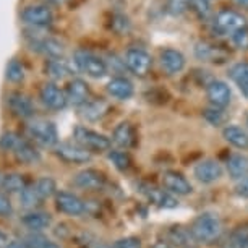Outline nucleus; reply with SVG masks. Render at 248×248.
I'll return each mask as SVG.
<instances>
[{
  "mask_svg": "<svg viewBox=\"0 0 248 248\" xmlns=\"http://www.w3.org/2000/svg\"><path fill=\"white\" fill-rule=\"evenodd\" d=\"M190 232L196 243H203V245H211L216 240H219L222 233V222L217 214L214 213H203L195 221L191 222Z\"/></svg>",
  "mask_w": 248,
  "mask_h": 248,
  "instance_id": "f257e3e1",
  "label": "nucleus"
},
{
  "mask_svg": "<svg viewBox=\"0 0 248 248\" xmlns=\"http://www.w3.org/2000/svg\"><path fill=\"white\" fill-rule=\"evenodd\" d=\"M26 133L31 141L44 148H55L59 141V132L54 122L47 119H32L26 125Z\"/></svg>",
  "mask_w": 248,
  "mask_h": 248,
  "instance_id": "f03ea898",
  "label": "nucleus"
},
{
  "mask_svg": "<svg viewBox=\"0 0 248 248\" xmlns=\"http://www.w3.org/2000/svg\"><path fill=\"white\" fill-rule=\"evenodd\" d=\"M73 137H75V141L78 144H81V146L88 149L90 153L110 151L112 140H109L106 135L96 132V130H93V128L78 125V127L73 130Z\"/></svg>",
  "mask_w": 248,
  "mask_h": 248,
  "instance_id": "7ed1b4c3",
  "label": "nucleus"
},
{
  "mask_svg": "<svg viewBox=\"0 0 248 248\" xmlns=\"http://www.w3.org/2000/svg\"><path fill=\"white\" fill-rule=\"evenodd\" d=\"M73 62L79 72L86 73L91 78H102L107 75V63L90 50L79 49L73 55Z\"/></svg>",
  "mask_w": 248,
  "mask_h": 248,
  "instance_id": "20e7f679",
  "label": "nucleus"
},
{
  "mask_svg": "<svg viewBox=\"0 0 248 248\" xmlns=\"http://www.w3.org/2000/svg\"><path fill=\"white\" fill-rule=\"evenodd\" d=\"M26 37H28V46H30V49L34 50V52L43 54L49 59L62 57L63 44L55 39V37H50L46 34H34V32H32V34H26Z\"/></svg>",
  "mask_w": 248,
  "mask_h": 248,
  "instance_id": "39448f33",
  "label": "nucleus"
},
{
  "mask_svg": "<svg viewBox=\"0 0 248 248\" xmlns=\"http://www.w3.org/2000/svg\"><path fill=\"white\" fill-rule=\"evenodd\" d=\"M54 149H55L54 151L55 156H57L60 161H63L67 164H75V166H78V164L90 162L93 159V153H90L88 149H85L77 141L75 143H72V141L59 143Z\"/></svg>",
  "mask_w": 248,
  "mask_h": 248,
  "instance_id": "423d86ee",
  "label": "nucleus"
},
{
  "mask_svg": "<svg viewBox=\"0 0 248 248\" xmlns=\"http://www.w3.org/2000/svg\"><path fill=\"white\" fill-rule=\"evenodd\" d=\"M124 62L130 72L138 78L146 77V75L151 72V67H153L151 55H149L144 49H138V47L128 49L127 54H125Z\"/></svg>",
  "mask_w": 248,
  "mask_h": 248,
  "instance_id": "0eeeda50",
  "label": "nucleus"
},
{
  "mask_svg": "<svg viewBox=\"0 0 248 248\" xmlns=\"http://www.w3.org/2000/svg\"><path fill=\"white\" fill-rule=\"evenodd\" d=\"M245 26H248L245 16L235 10H229V8L221 10L214 18V28L222 34H233Z\"/></svg>",
  "mask_w": 248,
  "mask_h": 248,
  "instance_id": "6e6552de",
  "label": "nucleus"
},
{
  "mask_svg": "<svg viewBox=\"0 0 248 248\" xmlns=\"http://www.w3.org/2000/svg\"><path fill=\"white\" fill-rule=\"evenodd\" d=\"M39 99L43 101V104L50 110H63L68 106L67 101V93L62 88H59L55 83H44L39 90Z\"/></svg>",
  "mask_w": 248,
  "mask_h": 248,
  "instance_id": "1a4fd4ad",
  "label": "nucleus"
},
{
  "mask_svg": "<svg viewBox=\"0 0 248 248\" xmlns=\"http://www.w3.org/2000/svg\"><path fill=\"white\" fill-rule=\"evenodd\" d=\"M8 109L18 119H32L34 115V104L31 97L21 91H13L7 96Z\"/></svg>",
  "mask_w": 248,
  "mask_h": 248,
  "instance_id": "9d476101",
  "label": "nucleus"
},
{
  "mask_svg": "<svg viewBox=\"0 0 248 248\" xmlns=\"http://www.w3.org/2000/svg\"><path fill=\"white\" fill-rule=\"evenodd\" d=\"M55 208L60 213L67 214V216L78 217L86 211V204L83 203L81 198H78L77 195L70 193V191H59L55 195Z\"/></svg>",
  "mask_w": 248,
  "mask_h": 248,
  "instance_id": "9b49d317",
  "label": "nucleus"
},
{
  "mask_svg": "<svg viewBox=\"0 0 248 248\" xmlns=\"http://www.w3.org/2000/svg\"><path fill=\"white\" fill-rule=\"evenodd\" d=\"M21 20L32 28H46L54 20V13L47 5H30L21 12Z\"/></svg>",
  "mask_w": 248,
  "mask_h": 248,
  "instance_id": "f8f14e48",
  "label": "nucleus"
},
{
  "mask_svg": "<svg viewBox=\"0 0 248 248\" xmlns=\"http://www.w3.org/2000/svg\"><path fill=\"white\" fill-rule=\"evenodd\" d=\"M206 96L208 101L211 102L214 107H227L232 101V91L226 81L221 79H211V81L206 85Z\"/></svg>",
  "mask_w": 248,
  "mask_h": 248,
  "instance_id": "ddd939ff",
  "label": "nucleus"
},
{
  "mask_svg": "<svg viewBox=\"0 0 248 248\" xmlns=\"http://www.w3.org/2000/svg\"><path fill=\"white\" fill-rule=\"evenodd\" d=\"M193 175L201 184L211 185L222 177V166L216 159H203V161L195 166Z\"/></svg>",
  "mask_w": 248,
  "mask_h": 248,
  "instance_id": "4468645a",
  "label": "nucleus"
},
{
  "mask_svg": "<svg viewBox=\"0 0 248 248\" xmlns=\"http://www.w3.org/2000/svg\"><path fill=\"white\" fill-rule=\"evenodd\" d=\"M161 182H162L164 188L169 191V193L177 195V196H186L193 191V186H191L190 182L177 170L164 172L161 177Z\"/></svg>",
  "mask_w": 248,
  "mask_h": 248,
  "instance_id": "2eb2a0df",
  "label": "nucleus"
},
{
  "mask_svg": "<svg viewBox=\"0 0 248 248\" xmlns=\"http://www.w3.org/2000/svg\"><path fill=\"white\" fill-rule=\"evenodd\" d=\"M73 184L81 190L99 191L104 188L106 177L102 172L96 170V169H83L73 177Z\"/></svg>",
  "mask_w": 248,
  "mask_h": 248,
  "instance_id": "dca6fc26",
  "label": "nucleus"
},
{
  "mask_svg": "<svg viewBox=\"0 0 248 248\" xmlns=\"http://www.w3.org/2000/svg\"><path fill=\"white\" fill-rule=\"evenodd\" d=\"M140 191L146 196V198L151 201L153 204L159 206V208H166V209H170V208H177V200L174 198V195L169 193L167 190L164 188H157L156 185H149V184H144L140 186Z\"/></svg>",
  "mask_w": 248,
  "mask_h": 248,
  "instance_id": "f3484780",
  "label": "nucleus"
},
{
  "mask_svg": "<svg viewBox=\"0 0 248 248\" xmlns=\"http://www.w3.org/2000/svg\"><path fill=\"white\" fill-rule=\"evenodd\" d=\"M67 101L70 106L73 107H81L90 101L91 91L90 85L81 78H73L67 86Z\"/></svg>",
  "mask_w": 248,
  "mask_h": 248,
  "instance_id": "a211bd4d",
  "label": "nucleus"
},
{
  "mask_svg": "<svg viewBox=\"0 0 248 248\" xmlns=\"http://www.w3.org/2000/svg\"><path fill=\"white\" fill-rule=\"evenodd\" d=\"M112 141L122 149H130L137 146V132H135L133 125L130 122H122L114 128L112 133Z\"/></svg>",
  "mask_w": 248,
  "mask_h": 248,
  "instance_id": "6ab92c4d",
  "label": "nucleus"
},
{
  "mask_svg": "<svg viewBox=\"0 0 248 248\" xmlns=\"http://www.w3.org/2000/svg\"><path fill=\"white\" fill-rule=\"evenodd\" d=\"M159 60L167 75H177L185 68V55L177 49H164L159 54Z\"/></svg>",
  "mask_w": 248,
  "mask_h": 248,
  "instance_id": "aec40b11",
  "label": "nucleus"
},
{
  "mask_svg": "<svg viewBox=\"0 0 248 248\" xmlns=\"http://www.w3.org/2000/svg\"><path fill=\"white\" fill-rule=\"evenodd\" d=\"M106 90L112 97H115V99H119V101L130 99L135 93L133 83L125 77H114L109 83H107Z\"/></svg>",
  "mask_w": 248,
  "mask_h": 248,
  "instance_id": "412c9836",
  "label": "nucleus"
},
{
  "mask_svg": "<svg viewBox=\"0 0 248 248\" xmlns=\"http://www.w3.org/2000/svg\"><path fill=\"white\" fill-rule=\"evenodd\" d=\"M167 242L170 243L172 248H198L190 229H185L182 226H174L169 229V232H167Z\"/></svg>",
  "mask_w": 248,
  "mask_h": 248,
  "instance_id": "4be33fe9",
  "label": "nucleus"
},
{
  "mask_svg": "<svg viewBox=\"0 0 248 248\" xmlns=\"http://www.w3.org/2000/svg\"><path fill=\"white\" fill-rule=\"evenodd\" d=\"M109 109H110V106L107 101H104V99H93L91 101L90 99L85 106L79 107V115L88 122H97L104 115H107Z\"/></svg>",
  "mask_w": 248,
  "mask_h": 248,
  "instance_id": "5701e85b",
  "label": "nucleus"
},
{
  "mask_svg": "<svg viewBox=\"0 0 248 248\" xmlns=\"http://www.w3.org/2000/svg\"><path fill=\"white\" fill-rule=\"evenodd\" d=\"M21 224L26 229H30L31 232H41L44 229H47L52 224V217L49 213L44 211H30L21 217Z\"/></svg>",
  "mask_w": 248,
  "mask_h": 248,
  "instance_id": "b1692460",
  "label": "nucleus"
},
{
  "mask_svg": "<svg viewBox=\"0 0 248 248\" xmlns=\"http://www.w3.org/2000/svg\"><path fill=\"white\" fill-rule=\"evenodd\" d=\"M13 154H15L18 162L28 164V166H31V164H37L41 161V153L37 151V148L26 138L21 140L20 144L16 146V149L13 151Z\"/></svg>",
  "mask_w": 248,
  "mask_h": 248,
  "instance_id": "393cba45",
  "label": "nucleus"
},
{
  "mask_svg": "<svg viewBox=\"0 0 248 248\" xmlns=\"http://www.w3.org/2000/svg\"><path fill=\"white\" fill-rule=\"evenodd\" d=\"M227 172L233 180H242L248 177V157L245 154H232L226 162Z\"/></svg>",
  "mask_w": 248,
  "mask_h": 248,
  "instance_id": "a878e982",
  "label": "nucleus"
},
{
  "mask_svg": "<svg viewBox=\"0 0 248 248\" xmlns=\"http://www.w3.org/2000/svg\"><path fill=\"white\" fill-rule=\"evenodd\" d=\"M222 137L233 148L242 149V151L248 149V132L237 127V125H227V127H224Z\"/></svg>",
  "mask_w": 248,
  "mask_h": 248,
  "instance_id": "bb28decb",
  "label": "nucleus"
},
{
  "mask_svg": "<svg viewBox=\"0 0 248 248\" xmlns=\"http://www.w3.org/2000/svg\"><path fill=\"white\" fill-rule=\"evenodd\" d=\"M221 248H248V221L233 227Z\"/></svg>",
  "mask_w": 248,
  "mask_h": 248,
  "instance_id": "cd10ccee",
  "label": "nucleus"
},
{
  "mask_svg": "<svg viewBox=\"0 0 248 248\" xmlns=\"http://www.w3.org/2000/svg\"><path fill=\"white\" fill-rule=\"evenodd\" d=\"M44 70H46V75H47L49 78L55 79V81H57V79H63V78H67L68 75H72V67H70V63L62 57L49 59L47 62H46Z\"/></svg>",
  "mask_w": 248,
  "mask_h": 248,
  "instance_id": "c85d7f7f",
  "label": "nucleus"
},
{
  "mask_svg": "<svg viewBox=\"0 0 248 248\" xmlns=\"http://www.w3.org/2000/svg\"><path fill=\"white\" fill-rule=\"evenodd\" d=\"M195 55H196V59L203 60V62H221V60H224V57H226L221 49L213 44H209V43H206V41L196 43Z\"/></svg>",
  "mask_w": 248,
  "mask_h": 248,
  "instance_id": "c756f323",
  "label": "nucleus"
},
{
  "mask_svg": "<svg viewBox=\"0 0 248 248\" xmlns=\"http://www.w3.org/2000/svg\"><path fill=\"white\" fill-rule=\"evenodd\" d=\"M229 77L237 85L242 94L248 99V62H238L232 65L229 70Z\"/></svg>",
  "mask_w": 248,
  "mask_h": 248,
  "instance_id": "7c9ffc66",
  "label": "nucleus"
},
{
  "mask_svg": "<svg viewBox=\"0 0 248 248\" xmlns=\"http://www.w3.org/2000/svg\"><path fill=\"white\" fill-rule=\"evenodd\" d=\"M30 184H28L26 177L23 174H18V172H10V174H5V180H3L2 188L7 191V193H23Z\"/></svg>",
  "mask_w": 248,
  "mask_h": 248,
  "instance_id": "2f4dec72",
  "label": "nucleus"
},
{
  "mask_svg": "<svg viewBox=\"0 0 248 248\" xmlns=\"http://www.w3.org/2000/svg\"><path fill=\"white\" fill-rule=\"evenodd\" d=\"M34 188L37 191V195L41 196V200H47L50 196L57 195V184H55V180L52 177H41V179L36 180L34 184Z\"/></svg>",
  "mask_w": 248,
  "mask_h": 248,
  "instance_id": "473e14b6",
  "label": "nucleus"
},
{
  "mask_svg": "<svg viewBox=\"0 0 248 248\" xmlns=\"http://www.w3.org/2000/svg\"><path fill=\"white\" fill-rule=\"evenodd\" d=\"M203 117L208 124L213 125V127H221V125H224L227 122V114L224 112V109H221V107H214V106L206 107L203 110Z\"/></svg>",
  "mask_w": 248,
  "mask_h": 248,
  "instance_id": "72a5a7b5",
  "label": "nucleus"
},
{
  "mask_svg": "<svg viewBox=\"0 0 248 248\" xmlns=\"http://www.w3.org/2000/svg\"><path fill=\"white\" fill-rule=\"evenodd\" d=\"M25 67L20 60L16 59H12L10 62L7 63V68H5V78L8 81L12 83H21L25 79Z\"/></svg>",
  "mask_w": 248,
  "mask_h": 248,
  "instance_id": "f704fd0d",
  "label": "nucleus"
},
{
  "mask_svg": "<svg viewBox=\"0 0 248 248\" xmlns=\"http://www.w3.org/2000/svg\"><path fill=\"white\" fill-rule=\"evenodd\" d=\"M107 157H109V161L115 166V169H119V170H128L130 166H132V159H130L128 153L122 151V149L109 151L107 153Z\"/></svg>",
  "mask_w": 248,
  "mask_h": 248,
  "instance_id": "c9c22d12",
  "label": "nucleus"
},
{
  "mask_svg": "<svg viewBox=\"0 0 248 248\" xmlns=\"http://www.w3.org/2000/svg\"><path fill=\"white\" fill-rule=\"evenodd\" d=\"M25 242L30 248H60L59 243L46 238L44 235H41L39 232H32Z\"/></svg>",
  "mask_w": 248,
  "mask_h": 248,
  "instance_id": "e433bc0d",
  "label": "nucleus"
},
{
  "mask_svg": "<svg viewBox=\"0 0 248 248\" xmlns=\"http://www.w3.org/2000/svg\"><path fill=\"white\" fill-rule=\"evenodd\" d=\"M20 200H21V206H25L28 209H34L37 204L43 203V200H41V196L37 195L34 185L28 186V188L20 195Z\"/></svg>",
  "mask_w": 248,
  "mask_h": 248,
  "instance_id": "4c0bfd02",
  "label": "nucleus"
},
{
  "mask_svg": "<svg viewBox=\"0 0 248 248\" xmlns=\"http://www.w3.org/2000/svg\"><path fill=\"white\" fill-rule=\"evenodd\" d=\"M21 140H23L21 135H18L15 132H5L2 137H0V149H2V151H7V153L8 151L13 153L18 144H20Z\"/></svg>",
  "mask_w": 248,
  "mask_h": 248,
  "instance_id": "58836bf2",
  "label": "nucleus"
},
{
  "mask_svg": "<svg viewBox=\"0 0 248 248\" xmlns=\"http://www.w3.org/2000/svg\"><path fill=\"white\" fill-rule=\"evenodd\" d=\"M110 26H112V30L117 32V34H125V32L130 31L132 23H130L127 15H124V13H115V15L112 16Z\"/></svg>",
  "mask_w": 248,
  "mask_h": 248,
  "instance_id": "ea45409f",
  "label": "nucleus"
},
{
  "mask_svg": "<svg viewBox=\"0 0 248 248\" xmlns=\"http://www.w3.org/2000/svg\"><path fill=\"white\" fill-rule=\"evenodd\" d=\"M191 7V0H169L167 2V12L170 15H182Z\"/></svg>",
  "mask_w": 248,
  "mask_h": 248,
  "instance_id": "a19ab883",
  "label": "nucleus"
},
{
  "mask_svg": "<svg viewBox=\"0 0 248 248\" xmlns=\"http://www.w3.org/2000/svg\"><path fill=\"white\" fill-rule=\"evenodd\" d=\"M232 43L237 49L248 50V26L242 28V30L235 31L232 34Z\"/></svg>",
  "mask_w": 248,
  "mask_h": 248,
  "instance_id": "79ce46f5",
  "label": "nucleus"
},
{
  "mask_svg": "<svg viewBox=\"0 0 248 248\" xmlns=\"http://www.w3.org/2000/svg\"><path fill=\"white\" fill-rule=\"evenodd\" d=\"M190 8H193L196 15H198L200 18H203V20H206V18L209 16V13H211V8H209L208 0H191Z\"/></svg>",
  "mask_w": 248,
  "mask_h": 248,
  "instance_id": "37998d69",
  "label": "nucleus"
},
{
  "mask_svg": "<svg viewBox=\"0 0 248 248\" xmlns=\"http://www.w3.org/2000/svg\"><path fill=\"white\" fill-rule=\"evenodd\" d=\"M13 214V206L10 198L5 193H0V217H10Z\"/></svg>",
  "mask_w": 248,
  "mask_h": 248,
  "instance_id": "c03bdc74",
  "label": "nucleus"
},
{
  "mask_svg": "<svg viewBox=\"0 0 248 248\" xmlns=\"http://www.w3.org/2000/svg\"><path fill=\"white\" fill-rule=\"evenodd\" d=\"M114 248H141V240L138 237H125L117 240Z\"/></svg>",
  "mask_w": 248,
  "mask_h": 248,
  "instance_id": "a18cd8bd",
  "label": "nucleus"
},
{
  "mask_svg": "<svg viewBox=\"0 0 248 248\" xmlns=\"http://www.w3.org/2000/svg\"><path fill=\"white\" fill-rule=\"evenodd\" d=\"M235 193H237V196H240V198L248 200V177H245V179H242V180L237 182Z\"/></svg>",
  "mask_w": 248,
  "mask_h": 248,
  "instance_id": "49530a36",
  "label": "nucleus"
},
{
  "mask_svg": "<svg viewBox=\"0 0 248 248\" xmlns=\"http://www.w3.org/2000/svg\"><path fill=\"white\" fill-rule=\"evenodd\" d=\"M10 242H12V238L8 237V233H5L0 229V248H7L10 245Z\"/></svg>",
  "mask_w": 248,
  "mask_h": 248,
  "instance_id": "de8ad7c7",
  "label": "nucleus"
},
{
  "mask_svg": "<svg viewBox=\"0 0 248 248\" xmlns=\"http://www.w3.org/2000/svg\"><path fill=\"white\" fill-rule=\"evenodd\" d=\"M7 248H28V245H26L25 240H18V238H15V240L10 242V245H8Z\"/></svg>",
  "mask_w": 248,
  "mask_h": 248,
  "instance_id": "09e8293b",
  "label": "nucleus"
},
{
  "mask_svg": "<svg viewBox=\"0 0 248 248\" xmlns=\"http://www.w3.org/2000/svg\"><path fill=\"white\" fill-rule=\"evenodd\" d=\"M151 248H172V245L167 240H157L154 242V245Z\"/></svg>",
  "mask_w": 248,
  "mask_h": 248,
  "instance_id": "8fccbe9b",
  "label": "nucleus"
},
{
  "mask_svg": "<svg viewBox=\"0 0 248 248\" xmlns=\"http://www.w3.org/2000/svg\"><path fill=\"white\" fill-rule=\"evenodd\" d=\"M237 7L243 8V10H248V0H232Z\"/></svg>",
  "mask_w": 248,
  "mask_h": 248,
  "instance_id": "3c124183",
  "label": "nucleus"
},
{
  "mask_svg": "<svg viewBox=\"0 0 248 248\" xmlns=\"http://www.w3.org/2000/svg\"><path fill=\"white\" fill-rule=\"evenodd\" d=\"M3 180H5V174L0 170V188H2V185H3Z\"/></svg>",
  "mask_w": 248,
  "mask_h": 248,
  "instance_id": "603ef678",
  "label": "nucleus"
},
{
  "mask_svg": "<svg viewBox=\"0 0 248 248\" xmlns=\"http://www.w3.org/2000/svg\"><path fill=\"white\" fill-rule=\"evenodd\" d=\"M52 3H55V5H62V3H65L67 0H50Z\"/></svg>",
  "mask_w": 248,
  "mask_h": 248,
  "instance_id": "864d4df0",
  "label": "nucleus"
},
{
  "mask_svg": "<svg viewBox=\"0 0 248 248\" xmlns=\"http://www.w3.org/2000/svg\"><path fill=\"white\" fill-rule=\"evenodd\" d=\"M94 248H110V247H107V245H97V247H94Z\"/></svg>",
  "mask_w": 248,
  "mask_h": 248,
  "instance_id": "5fc2aeb1",
  "label": "nucleus"
},
{
  "mask_svg": "<svg viewBox=\"0 0 248 248\" xmlns=\"http://www.w3.org/2000/svg\"><path fill=\"white\" fill-rule=\"evenodd\" d=\"M247 125H248V119H247Z\"/></svg>",
  "mask_w": 248,
  "mask_h": 248,
  "instance_id": "6e6d98bb",
  "label": "nucleus"
},
{
  "mask_svg": "<svg viewBox=\"0 0 248 248\" xmlns=\"http://www.w3.org/2000/svg\"><path fill=\"white\" fill-rule=\"evenodd\" d=\"M28 248H30V247H28Z\"/></svg>",
  "mask_w": 248,
  "mask_h": 248,
  "instance_id": "4d7b16f0",
  "label": "nucleus"
}]
</instances>
